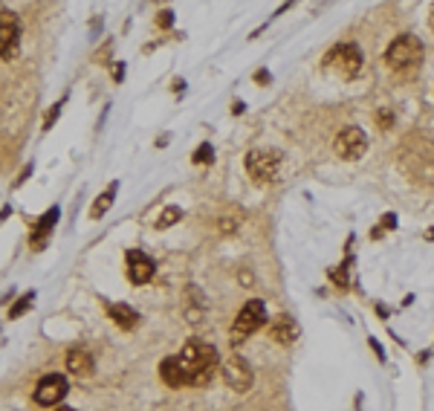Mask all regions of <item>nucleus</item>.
<instances>
[{
  "label": "nucleus",
  "mask_w": 434,
  "mask_h": 411,
  "mask_svg": "<svg viewBox=\"0 0 434 411\" xmlns=\"http://www.w3.org/2000/svg\"><path fill=\"white\" fill-rule=\"evenodd\" d=\"M107 316L114 319V322L122 327V331H134V327L139 324L136 310L127 307V304H107Z\"/></svg>",
  "instance_id": "14"
},
{
  "label": "nucleus",
  "mask_w": 434,
  "mask_h": 411,
  "mask_svg": "<svg viewBox=\"0 0 434 411\" xmlns=\"http://www.w3.org/2000/svg\"><path fill=\"white\" fill-rule=\"evenodd\" d=\"M127 278L134 284H148L154 278V261L139 250H131L127 252Z\"/></svg>",
  "instance_id": "10"
},
{
  "label": "nucleus",
  "mask_w": 434,
  "mask_h": 411,
  "mask_svg": "<svg viewBox=\"0 0 434 411\" xmlns=\"http://www.w3.org/2000/svg\"><path fill=\"white\" fill-rule=\"evenodd\" d=\"M58 411H75V408H67V405H64V408H58Z\"/></svg>",
  "instance_id": "24"
},
{
  "label": "nucleus",
  "mask_w": 434,
  "mask_h": 411,
  "mask_svg": "<svg viewBox=\"0 0 434 411\" xmlns=\"http://www.w3.org/2000/svg\"><path fill=\"white\" fill-rule=\"evenodd\" d=\"M368 342H371V351L377 353V359H379V362H385V351L379 348V342H377V339H368Z\"/></svg>",
  "instance_id": "20"
},
{
  "label": "nucleus",
  "mask_w": 434,
  "mask_h": 411,
  "mask_svg": "<svg viewBox=\"0 0 434 411\" xmlns=\"http://www.w3.org/2000/svg\"><path fill=\"white\" fill-rule=\"evenodd\" d=\"M177 359H180V365H183L186 385H206L217 368V351L208 342H200V339L186 342Z\"/></svg>",
  "instance_id": "1"
},
{
  "label": "nucleus",
  "mask_w": 434,
  "mask_h": 411,
  "mask_svg": "<svg viewBox=\"0 0 434 411\" xmlns=\"http://www.w3.org/2000/svg\"><path fill=\"white\" fill-rule=\"evenodd\" d=\"M114 194H116V186H110L105 194H99V200H96V206L90 209V218H102L110 209V203H114Z\"/></svg>",
  "instance_id": "16"
},
{
  "label": "nucleus",
  "mask_w": 434,
  "mask_h": 411,
  "mask_svg": "<svg viewBox=\"0 0 434 411\" xmlns=\"http://www.w3.org/2000/svg\"><path fill=\"white\" fill-rule=\"evenodd\" d=\"M159 376H163V383L171 385V388H180L186 385V374H183V365L177 356H165L163 365H159Z\"/></svg>",
  "instance_id": "12"
},
{
  "label": "nucleus",
  "mask_w": 434,
  "mask_h": 411,
  "mask_svg": "<svg viewBox=\"0 0 434 411\" xmlns=\"http://www.w3.org/2000/svg\"><path fill=\"white\" fill-rule=\"evenodd\" d=\"M29 301H32V292H29V295H26V299H24V301H21V304H15V307H12V319H18V316H21V313H24V310H26V307H29Z\"/></svg>",
  "instance_id": "19"
},
{
  "label": "nucleus",
  "mask_w": 434,
  "mask_h": 411,
  "mask_svg": "<svg viewBox=\"0 0 434 411\" xmlns=\"http://www.w3.org/2000/svg\"><path fill=\"white\" fill-rule=\"evenodd\" d=\"M244 220H246V215L240 209H229L226 215H223L220 220H217V226H220V232L223 235H235L240 226H244Z\"/></svg>",
  "instance_id": "15"
},
{
  "label": "nucleus",
  "mask_w": 434,
  "mask_h": 411,
  "mask_svg": "<svg viewBox=\"0 0 434 411\" xmlns=\"http://www.w3.org/2000/svg\"><path fill=\"white\" fill-rule=\"evenodd\" d=\"M212 154H215V151H212V145H208V142H206V145H200V148H197V151H195V162H197V166H200V162H206V166H208V162H212V159H215Z\"/></svg>",
  "instance_id": "18"
},
{
  "label": "nucleus",
  "mask_w": 434,
  "mask_h": 411,
  "mask_svg": "<svg viewBox=\"0 0 434 411\" xmlns=\"http://www.w3.org/2000/svg\"><path fill=\"white\" fill-rule=\"evenodd\" d=\"M67 391H70L67 380H64L61 374H50V376H44V380L38 383V388H35V403H41V405H55V403H61L64 397H67Z\"/></svg>",
  "instance_id": "9"
},
{
  "label": "nucleus",
  "mask_w": 434,
  "mask_h": 411,
  "mask_svg": "<svg viewBox=\"0 0 434 411\" xmlns=\"http://www.w3.org/2000/svg\"><path fill=\"white\" fill-rule=\"evenodd\" d=\"M177 220H183V209H177V206H168L163 215H159V220H156V229H168L171 223H177Z\"/></svg>",
  "instance_id": "17"
},
{
  "label": "nucleus",
  "mask_w": 434,
  "mask_h": 411,
  "mask_svg": "<svg viewBox=\"0 0 434 411\" xmlns=\"http://www.w3.org/2000/svg\"><path fill=\"white\" fill-rule=\"evenodd\" d=\"M269 336H272V342H278V344H293L298 339V327H296V322L289 316H278L275 322H272V327H269Z\"/></svg>",
  "instance_id": "11"
},
{
  "label": "nucleus",
  "mask_w": 434,
  "mask_h": 411,
  "mask_svg": "<svg viewBox=\"0 0 434 411\" xmlns=\"http://www.w3.org/2000/svg\"><path fill=\"white\" fill-rule=\"evenodd\" d=\"M327 67L333 73H339L342 78H353V76L359 73V67H362L359 46L356 44H339V46H333L330 55H327Z\"/></svg>",
  "instance_id": "4"
},
{
  "label": "nucleus",
  "mask_w": 434,
  "mask_h": 411,
  "mask_svg": "<svg viewBox=\"0 0 434 411\" xmlns=\"http://www.w3.org/2000/svg\"><path fill=\"white\" fill-rule=\"evenodd\" d=\"M171 18H174L171 12H163V15H159V24H163V26H171Z\"/></svg>",
  "instance_id": "23"
},
{
  "label": "nucleus",
  "mask_w": 434,
  "mask_h": 411,
  "mask_svg": "<svg viewBox=\"0 0 434 411\" xmlns=\"http://www.w3.org/2000/svg\"><path fill=\"white\" fill-rule=\"evenodd\" d=\"M391 122H394V116H391V113H379V128L391 125Z\"/></svg>",
  "instance_id": "22"
},
{
  "label": "nucleus",
  "mask_w": 434,
  "mask_h": 411,
  "mask_svg": "<svg viewBox=\"0 0 434 411\" xmlns=\"http://www.w3.org/2000/svg\"><path fill=\"white\" fill-rule=\"evenodd\" d=\"M223 380H226V385L232 388V391H237V394H244V391H249L252 388V383H255V374H252V365L246 362L244 356H229L226 362H223Z\"/></svg>",
  "instance_id": "5"
},
{
  "label": "nucleus",
  "mask_w": 434,
  "mask_h": 411,
  "mask_svg": "<svg viewBox=\"0 0 434 411\" xmlns=\"http://www.w3.org/2000/svg\"><path fill=\"white\" fill-rule=\"evenodd\" d=\"M278 166H281V157H278L275 151H252V154L246 157L249 174H252L255 180H261V183H266V180L275 177Z\"/></svg>",
  "instance_id": "8"
},
{
  "label": "nucleus",
  "mask_w": 434,
  "mask_h": 411,
  "mask_svg": "<svg viewBox=\"0 0 434 411\" xmlns=\"http://www.w3.org/2000/svg\"><path fill=\"white\" fill-rule=\"evenodd\" d=\"M336 154L342 159H359L368 151V137L362 134L359 128H345L339 137H336Z\"/></svg>",
  "instance_id": "7"
},
{
  "label": "nucleus",
  "mask_w": 434,
  "mask_h": 411,
  "mask_svg": "<svg viewBox=\"0 0 434 411\" xmlns=\"http://www.w3.org/2000/svg\"><path fill=\"white\" fill-rule=\"evenodd\" d=\"M266 324V307L261 299H252L240 307V313L235 319V331H232V344H240L246 336H252L255 331H261Z\"/></svg>",
  "instance_id": "2"
},
{
  "label": "nucleus",
  "mask_w": 434,
  "mask_h": 411,
  "mask_svg": "<svg viewBox=\"0 0 434 411\" xmlns=\"http://www.w3.org/2000/svg\"><path fill=\"white\" fill-rule=\"evenodd\" d=\"M18 44H21V21L12 12H0V55L15 58L18 55Z\"/></svg>",
  "instance_id": "6"
},
{
  "label": "nucleus",
  "mask_w": 434,
  "mask_h": 411,
  "mask_svg": "<svg viewBox=\"0 0 434 411\" xmlns=\"http://www.w3.org/2000/svg\"><path fill=\"white\" fill-rule=\"evenodd\" d=\"M420 58H423V46L414 35H399L388 46V53H385V64H391L394 70L414 67V64H420Z\"/></svg>",
  "instance_id": "3"
},
{
  "label": "nucleus",
  "mask_w": 434,
  "mask_h": 411,
  "mask_svg": "<svg viewBox=\"0 0 434 411\" xmlns=\"http://www.w3.org/2000/svg\"><path fill=\"white\" fill-rule=\"evenodd\" d=\"M67 371L75 376H90L93 374V356L84 348H73L67 353Z\"/></svg>",
  "instance_id": "13"
},
{
  "label": "nucleus",
  "mask_w": 434,
  "mask_h": 411,
  "mask_svg": "<svg viewBox=\"0 0 434 411\" xmlns=\"http://www.w3.org/2000/svg\"><path fill=\"white\" fill-rule=\"evenodd\" d=\"M58 110H61V102L50 110V116H46V122H44V128H53V122H55V116H58Z\"/></svg>",
  "instance_id": "21"
}]
</instances>
